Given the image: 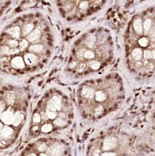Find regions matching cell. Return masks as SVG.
<instances>
[{"label": "cell", "mask_w": 155, "mask_h": 156, "mask_svg": "<svg viewBox=\"0 0 155 156\" xmlns=\"http://www.w3.org/2000/svg\"><path fill=\"white\" fill-rule=\"evenodd\" d=\"M59 18L69 25H76L97 15L109 0H53Z\"/></svg>", "instance_id": "52a82bcc"}, {"label": "cell", "mask_w": 155, "mask_h": 156, "mask_svg": "<svg viewBox=\"0 0 155 156\" xmlns=\"http://www.w3.org/2000/svg\"><path fill=\"white\" fill-rule=\"evenodd\" d=\"M123 61L135 76L144 75L153 69L155 51V19L137 14L127 23L122 34Z\"/></svg>", "instance_id": "5b68a950"}, {"label": "cell", "mask_w": 155, "mask_h": 156, "mask_svg": "<svg viewBox=\"0 0 155 156\" xmlns=\"http://www.w3.org/2000/svg\"><path fill=\"white\" fill-rule=\"evenodd\" d=\"M141 0H126V5L128 7L132 6L134 4L140 2Z\"/></svg>", "instance_id": "9c48e42d"}, {"label": "cell", "mask_w": 155, "mask_h": 156, "mask_svg": "<svg viewBox=\"0 0 155 156\" xmlns=\"http://www.w3.org/2000/svg\"><path fill=\"white\" fill-rule=\"evenodd\" d=\"M32 92L24 85L0 87V147L7 146L28 123Z\"/></svg>", "instance_id": "8992f818"}, {"label": "cell", "mask_w": 155, "mask_h": 156, "mask_svg": "<svg viewBox=\"0 0 155 156\" xmlns=\"http://www.w3.org/2000/svg\"><path fill=\"white\" fill-rule=\"evenodd\" d=\"M74 101L59 87H50L43 92L31 108L29 133L50 135L69 128L75 120Z\"/></svg>", "instance_id": "277c9868"}, {"label": "cell", "mask_w": 155, "mask_h": 156, "mask_svg": "<svg viewBox=\"0 0 155 156\" xmlns=\"http://www.w3.org/2000/svg\"><path fill=\"white\" fill-rule=\"evenodd\" d=\"M115 54L111 30L104 26L90 27L79 34L69 47L63 74L72 80L97 76L112 64Z\"/></svg>", "instance_id": "7a4b0ae2"}, {"label": "cell", "mask_w": 155, "mask_h": 156, "mask_svg": "<svg viewBox=\"0 0 155 156\" xmlns=\"http://www.w3.org/2000/svg\"><path fill=\"white\" fill-rule=\"evenodd\" d=\"M15 0H0V19L8 11Z\"/></svg>", "instance_id": "ba28073f"}, {"label": "cell", "mask_w": 155, "mask_h": 156, "mask_svg": "<svg viewBox=\"0 0 155 156\" xmlns=\"http://www.w3.org/2000/svg\"><path fill=\"white\" fill-rule=\"evenodd\" d=\"M125 98L124 78L111 72L83 80L76 89L74 105L83 121L95 122L121 108Z\"/></svg>", "instance_id": "3957f363"}, {"label": "cell", "mask_w": 155, "mask_h": 156, "mask_svg": "<svg viewBox=\"0 0 155 156\" xmlns=\"http://www.w3.org/2000/svg\"><path fill=\"white\" fill-rule=\"evenodd\" d=\"M56 47L54 27L43 12L16 16L0 30V76L19 79L43 71Z\"/></svg>", "instance_id": "6da1fadb"}]
</instances>
